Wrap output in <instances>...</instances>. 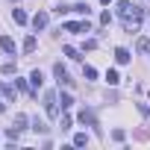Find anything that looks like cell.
I'll list each match as a JSON object with an SVG mask.
<instances>
[{
	"mask_svg": "<svg viewBox=\"0 0 150 150\" xmlns=\"http://www.w3.org/2000/svg\"><path fill=\"white\" fill-rule=\"evenodd\" d=\"M88 144V135L86 132H77V135H74V147H86Z\"/></svg>",
	"mask_w": 150,
	"mask_h": 150,
	"instance_id": "15",
	"label": "cell"
},
{
	"mask_svg": "<svg viewBox=\"0 0 150 150\" xmlns=\"http://www.w3.org/2000/svg\"><path fill=\"white\" fill-rule=\"evenodd\" d=\"M53 74H56L59 86H71V83H74V80L68 77V71H65V65H62V62H56V65H53Z\"/></svg>",
	"mask_w": 150,
	"mask_h": 150,
	"instance_id": "4",
	"label": "cell"
},
{
	"mask_svg": "<svg viewBox=\"0 0 150 150\" xmlns=\"http://www.w3.org/2000/svg\"><path fill=\"white\" fill-rule=\"evenodd\" d=\"M12 21H15V24H21V27H24V24H27V21H30V18H27V12H24V9H12Z\"/></svg>",
	"mask_w": 150,
	"mask_h": 150,
	"instance_id": "10",
	"label": "cell"
},
{
	"mask_svg": "<svg viewBox=\"0 0 150 150\" xmlns=\"http://www.w3.org/2000/svg\"><path fill=\"white\" fill-rule=\"evenodd\" d=\"M106 83H109V86H118V83H121V77H118V71H115V68L106 71Z\"/></svg>",
	"mask_w": 150,
	"mask_h": 150,
	"instance_id": "13",
	"label": "cell"
},
{
	"mask_svg": "<svg viewBox=\"0 0 150 150\" xmlns=\"http://www.w3.org/2000/svg\"><path fill=\"white\" fill-rule=\"evenodd\" d=\"M47 21H50V18H47V12H35V15H33V30H35V33H38V30H44V27H47Z\"/></svg>",
	"mask_w": 150,
	"mask_h": 150,
	"instance_id": "6",
	"label": "cell"
},
{
	"mask_svg": "<svg viewBox=\"0 0 150 150\" xmlns=\"http://www.w3.org/2000/svg\"><path fill=\"white\" fill-rule=\"evenodd\" d=\"M44 112H47V118L59 115V91H47L44 94Z\"/></svg>",
	"mask_w": 150,
	"mask_h": 150,
	"instance_id": "2",
	"label": "cell"
},
{
	"mask_svg": "<svg viewBox=\"0 0 150 150\" xmlns=\"http://www.w3.org/2000/svg\"><path fill=\"white\" fill-rule=\"evenodd\" d=\"M129 59H132V53H129L127 47H118V50H115V62H118V65H129Z\"/></svg>",
	"mask_w": 150,
	"mask_h": 150,
	"instance_id": "8",
	"label": "cell"
},
{
	"mask_svg": "<svg viewBox=\"0 0 150 150\" xmlns=\"http://www.w3.org/2000/svg\"><path fill=\"white\" fill-rule=\"evenodd\" d=\"M118 18H121V24H124L127 33H138L144 12L132 3V0H118Z\"/></svg>",
	"mask_w": 150,
	"mask_h": 150,
	"instance_id": "1",
	"label": "cell"
},
{
	"mask_svg": "<svg viewBox=\"0 0 150 150\" xmlns=\"http://www.w3.org/2000/svg\"><path fill=\"white\" fill-rule=\"evenodd\" d=\"M138 50L147 53V50H150V38H138Z\"/></svg>",
	"mask_w": 150,
	"mask_h": 150,
	"instance_id": "20",
	"label": "cell"
},
{
	"mask_svg": "<svg viewBox=\"0 0 150 150\" xmlns=\"http://www.w3.org/2000/svg\"><path fill=\"white\" fill-rule=\"evenodd\" d=\"M30 83H33V86H35V88H38V86H41V83H44V74H41V71H38V68H35V71H33V74H30Z\"/></svg>",
	"mask_w": 150,
	"mask_h": 150,
	"instance_id": "12",
	"label": "cell"
},
{
	"mask_svg": "<svg viewBox=\"0 0 150 150\" xmlns=\"http://www.w3.org/2000/svg\"><path fill=\"white\" fill-rule=\"evenodd\" d=\"M77 118H80V124H88V127H94V129L100 132V127H97V115H94L91 109H83V112H80Z\"/></svg>",
	"mask_w": 150,
	"mask_h": 150,
	"instance_id": "5",
	"label": "cell"
},
{
	"mask_svg": "<svg viewBox=\"0 0 150 150\" xmlns=\"http://www.w3.org/2000/svg\"><path fill=\"white\" fill-rule=\"evenodd\" d=\"M100 3H103V6H109V3H112V0H100Z\"/></svg>",
	"mask_w": 150,
	"mask_h": 150,
	"instance_id": "24",
	"label": "cell"
},
{
	"mask_svg": "<svg viewBox=\"0 0 150 150\" xmlns=\"http://www.w3.org/2000/svg\"><path fill=\"white\" fill-rule=\"evenodd\" d=\"M12 127H15L18 132H21V129H27V115H15V124H12Z\"/></svg>",
	"mask_w": 150,
	"mask_h": 150,
	"instance_id": "16",
	"label": "cell"
},
{
	"mask_svg": "<svg viewBox=\"0 0 150 150\" xmlns=\"http://www.w3.org/2000/svg\"><path fill=\"white\" fill-rule=\"evenodd\" d=\"M21 47H24V53H35V47H38V38H35V35H27Z\"/></svg>",
	"mask_w": 150,
	"mask_h": 150,
	"instance_id": "9",
	"label": "cell"
},
{
	"mask_svg": "<svg viewBox=\"0 0 150 150\" xmlns=\"http://www.w3.org/2000/svg\"><path fill=\"white\" fill-rule=\"evenodd\" d=\"M33 129H35V132H47V124H44L41 118H35V121H33Z\"/></svg>",
	"mask_w": 150,
	"mask_h": 150,
	"instance_id": "18",
	"label": "cell"
},
{
	"mask_svg": "<svg viewBox=\"0 0 150 150\" xmlns=\"http://www.w3.org/2000/svg\"><path fill=\"white\" fill-rule=\"evenodd\" d=\"M59 127H62V129H71V118H68V115H62V121H59Z\"/></svg>",
	"mask_w": 150,
	"mask_h": 150,
	"instance_id": "21",
	"label": "cell"
},
{
	"mask_svg": "<svg viewBox=\"0 0 150 150\" xmlns=\"http://www.w3.org/2000/svg\"><path fill=\"white\" fill-rule=\"evenodd\" d=\"M112 138H115V141H124V138H127V132H124V129H115V132H112Z\"/></svg>",
	"mask_w": 150,
	"mask_h": 150,
	"instance_id": "22",
	"label": "cell"
},
{
	"mask_svg": "<svg viewBox=\"0 0 150 150\" xmlns=\"http://www.w3.org/2000/svg\"><path fill=\"white\" fill-rule=\"evenodd\" d=\"M71 12H77V15H83V18H88V15H91L88 3H77V6H71Z\"/></svg>",
	"mask_w": 150,
	"mask_h": 150,
	"instance_id": "11",
	"label": "cell"
},
{
	"mask_svg": "<svg viewBox=\"0 0 150 150\" xmlns=\"http://www.w3.org/2000/svg\"><path fill=\"white\" fill-rule=\"evenodd\" d=\"M0 50H3V53H15V38L12 35H0Z\"/></svg>",
	"mask_w": 150,
	"mask_h": 150,
	"instance_id": "7",
	"label": "cell"
},
{
	"mask_svg": "<svg viewBox=\"0 0 150 150\" xmlns=\"http://www.w3.org/2000/svg\"><path fill=\"white\" fill-rule=\"evenodd\" d=\"M59 103H62V109H71V106H74V97H71L68 91H62V94H59Z\"/></svg>",
	"mask_w": 150,
	"mask_h": 150,
	"instance_id": "14",
	"label": "cell"
},
{
	"mask_svg": "<svg viewBox=\"0 0 150 150\" xmlns=\"http://www.w3.org/2000/svg\"><path fill=\"white\" fill-rule=\"evenodd\" d=\"M65 56H68V59H83V56H80V50H77V47H65Z\"/></svg>",
	"mask_w": 150,
	"mask_h": 150,
	"instance_id": "19",
	"label": "cell"
},
{
	"mask_svg": "<svg viewBox=\"0 0 150 150\" xmlns=\"http://www.w3.org/2000/svg\"><path fill=\"white\" fill-rule=\"evenodd\" d=\"M109 21H112V15H109V12H103V15H100V24H103V27H109Z\"/></svg>",
	"mask_w": 150,
	"mask_h": 150,
	"instance_id": "23",
	"label": "cell"
},
{
	"mask_svg": "<svg viewBox=\"0 0 150 150\" xmlns=\"http://www.w3.org/2000/svg\"><path fill=\"white\" fill-rule=\"evenodd\" d=\"M62 30H65V33H77V35H86L91 27H88V18H86V21H68V24H62Z\"/></svg>",
	"mask_w": 150,
	"mask_h": 150,
	"instance_id": "3",
	"label": "cell"
},
{
	"mask_svg": "<svg viewBox=\"0 0 150 150\" xmlns=\"http://www.w3.org/2000/svg\"><path fill=\"white\" fill-rule=\"evenodd\" d=\"M83 80H97V71H94L91 65H86V68H83Z\"/></svg>",
	"mask_w": 150,
	"mask_h": 150,
	"instance_id": "17",
	"label": "cell"
}]
</instances>
